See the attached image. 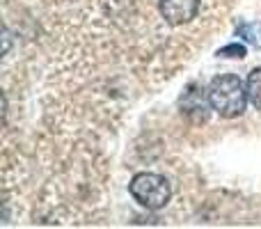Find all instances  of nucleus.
<instances>
[{
    "label": "nucleus",
    "mask_w": 261,
    "mask_h": 229,
    "mask_svg": "<svg viewBox=\"0 0 261 229\" xmlns=\"http://www.w3.org/2000/svg\"><path fill=\"white\" fill-rule=\"evenodd\" d=\"M208 101L211 108L225 119H234L245 113L248 106V87L234 73H220L208 83Z\"/></svg>",
    "instance_id": "f257e3e1"
},
{
    "label": "nucleus",
    "mask_w": 261,
    "mask_h": 229,
    "mask_svg": "<svg viewBox=\"0 0 261 229\" xmlns=\"http://www.w3.org/2000/svg\"><path fill=\"white\" fill-rule=\"evenodd\" d=\"M128 193L140 207L149 209V211H161L167 207L172 197V186L163 174L156 172H140L130 179Z\"/></svg>",
    "instance_id": "f03ea898"
},
{
    "label": "nucleus",
    "mask_w": 261,
    "mask_h": 229,
    "mask_svg": "<svg viewBox=\"0 0 261 229\" xmlns=\"http://www.w3.org/2000/svg\"><path fill=\"white\" fill-rule=\"evenodd\" d=\"M179 106H181V113L193 121H206L208 110H213L211 101H208V90L195 85V83L188 85V90L184 92V96L179 99Z\"/></svg>",
    "instance_id": "7ed1b4c3"
},
{
    "label": "nucleus",
    "mask_w": 261,
    "mask_h": 229,
    "mask_svg": "<svg viewBox=\"0 0 261 229\" xmlns=\"http://www.w3.org/2000/svg\"><path fill=\"white\" fill-rule=\"evenodd\" d=\"M202 0H158L161 16L165 18L167 26H186L190 23L199 12Z\"/></svg>",
    "instance_id": "20e7f679"
},
{
    "label": "nucleus",
    "mask_w": 261,
    "mask_h": 229,
    "mask_svg": "<svg viewBox=\"0 0 261 229\" xmlns=\"http://www.w3.org/2000/svg\"><path fill=\"white\" fill-rule=\"evenodd\" d=\"M245 87H248V99L250 104L261 113V67L252 69L248 73V81H245Z\"/></svg>",
    "instance_id": "39448f33"
},
{
    "label": "nucleus",
    "mask_w": 261,
    "mask_h": 229,
    "mask_svg": "<svg viewBox=\"0 0 261 229\" xmlns=\"http://www.w3.org/2000/svg\"><path fill=\"white\" fill-rule=\"evenodd\" d=\"M236 35L243 37L248 44L261 48V23H241V26L236 28Z\"/></svg>",
    "instance_id": "423d86ee"
},
{
    "label": "nucleus",
    "mask_w": 261,
    "mask_h": 229,
    "mask_svg": "<svg viewBox=\"0 0 261 229\" xmlns=\"http://www.w3.org/2000/svg\"><path fill=\"white\" fill-rule=\"evenodd\" d=\"M218 55H222V58H245V46L227 44V46H222V48L218 50Z\"/></svg>",
    "instance_id": "0eeeda50"
}]
</instances>
